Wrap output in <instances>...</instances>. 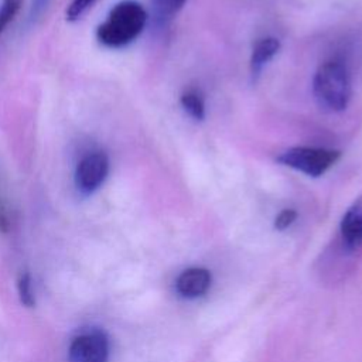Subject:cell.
<instances>
[{"label":"cell","mask_w":362,"mask_h":362,"mask_svg":"<svg viewBox=\"0 0 362 362\" xmlns=\"http://www.w3.org/2000/svg\"><path fill=\"white\" fill-rule=\"evenodd\" d=\"M341 157V151L325 147H291L283 151L277 161L310 177H320L327 173Z\"/></svg>","instance_id":"obj_3"},{"label":"cell","mask_w":362,"mask_h":362,"mask_svg":"<svg viewBox=\"0 0 362 362\" xmlns=\"http://www.w3.org/2000/svg\"><path fill=\"white\" fill-rule=\"evenodd\" d=\"M187 0H151L153 18L157 24L167 23L173 16H175Z\"/></svg>","instance_id":"obj_10"},{"label":"cell","mask_w":362,"mask_h":362,"mask_svg":"<svg viewBox=\"0 0 362 362\" xmlns=\"http://www.w3.org/2000/svg\"><path fill=\"white\" fill-rule=\"evenodd\" d=\"M296 219H297V212H296L294 209H291V208H287V209H283V211L276 216L274 226H276V229H279V230H284V229H287L288 226H291Z\"/></svg>","instance_id":"obj_14"},{"label":"cell","mask_w":362,"mask_h":362,"mask_svg":"<svg viewBox=\"0 0 362 362\" xmlns=\"http://www.w3.org/2000/svg\"><path fill=\"white\" fill-rule=\"evenodd\" d=\"M280 51V41L276 37H263L253 45L250 55L252 75L256 78L260 75L263 66Z\"/></svg>","instance_id":"obj_8"},{"label":"cell","mask_w":362,"mask_h":362,"mask_svg":"<svg viewBox=\"0 0 362 362\" xmlns=\"http://www.w3.org/2000/svg\"><path fill=\"white\" fill-rule=\"evenodd\" d=\"M313 93L324 110H345L352 95L351 74L346 64L337 58L322 62L313 79Z\"/></svg>","instance_id":"obj_2"},{"label":"cell","mask_w":362,"mask_h":362,"mask_svg":"<svg viewBox=\"0 0 362 362\" xmlns=\"http://www.w3.org/2000/svg\"><path fill=\"white\" fill-rule=\"evenodd\" d=\"M23 0H1L0 3V34L16 18Z\"/></svg>","instance_id":"obj_11"},{"label":"cell","mask_w":362,"mask_h":362,"mask_svg":"<svg viewBox=\"0 0 362 362\" xmlns=\"http://www.w3.org/2000/svg\"><path fill=\"white\" fill-rule=\"evenodd\" d=\"M146 23V8L136 0H123L115 4L106 20L98 25L96 38L105 47L122 48L141 34Z\"/></svg>","instance_id":"obj_1"},{"label":"cell","mask_w":362,"mask_h":362,"mask_svg":"<svg viewBox=\"0 0 362 362\" xmlns=\"http://www.w3.org/2000/svg\"><path fill=\"white\" fill-rule=\"evenodd\" d=\"M17 287H18V294H20L21 303L27 307H33L35 304V298H34V291H33L30 273L24 272V273L20 274Z\"/></svg>","instance_id":"obj_12"},{"label":"cell","mask_w":362,"mask_h":362,"mask_svg":"<svg viewBox=\"0 0 362 362\" xmlns=\"http://www.w3.org/2000/svg\"><path fill=\"white\" fill-rule=\"evenodd\" d=\"M51 0H34L33 1V7H31V17H37L49 3Z\"/></svg>","instance_id":"obj_15"},{"label":"cell","mask_w":362,"mask_h":362,"mask_svg":"<svg viewBox=\"0 0 362 362\" xmlns=\"http://www.w3.org/2000/svg\"><path fill=\"white\" fill-rule=\"evenodd\" d=\"M181 106L184 110L195 120H204L205 119V99L204 95L195 89L189 88L182 92L181 95Z\"/></svg>","instance_id":"obj_9"},{"label":"cell","mask_w":362,"mask_h":362,"mask_svg":"<svg viewBox=\"0 0 362 362\" xmlns=\"http://www.w3.org/2000/svg\"><path fill=\"white\" fill-rule=\"evenodd\" d=\"M109 338L100 329H88L72 338L68 348V362H107Z\"/></svg>","instance_id":"obj_5"},{"label":"cell","mask_w":362,"mask_h":362,"mask_svg":"<svg viewBox=\"0 0 362 362\" xmlns=\"http://www.w3.org/2000/svg\"><path fill=\"white\" fill-rule=\"evenodd\" d=\"M344 246L349 250L362 246V197L344 214L339 225Z\"/></svg>","instance_id":"obj_7"},{"label":"cell","mask_w":362,"mask_h":362,"mask_svg":"<svg viewBox=\"0 0 362 362\" xmlns=\"http://www.w3.org/2000/svg\"><path fill=\"white\" fill-rule=\"evenodd\" d=\"M98 0H72L68 6L65 16L68 21H76L79 20Z\"/></svg>","instance_id":"obj_13"},{"label":"cell","mask_w":362,"mask_h":362,"mask_svg":"<svg viewBox=\"0 0 362 362\" xmlns=\"http://www.w3.org/2000/svg\"><path fill=\"white\" fill-rule=\"evenodd\" d=\"M212 283L208 269L189 267L181 272L175 280V290L184 298H198L204 296Z\"/></svg>","instance_id":"obj_6"},{"label":"cell","mask_w":362,"mask_h":362,"mask_svg":"<svg viewBox=\"0 0 362 362\" xmlns=\"http://www.w3.org/2000/svg\"><path fill=\"white\" fill-rule=\"evenodd\" d=\"M110 170L109 157L102 150H92L85 153L76 163L74 173V184L76 191L89 197L95 194L106 181Z\"/></svg>","instance_id":"obj_4"}]
</instances>
